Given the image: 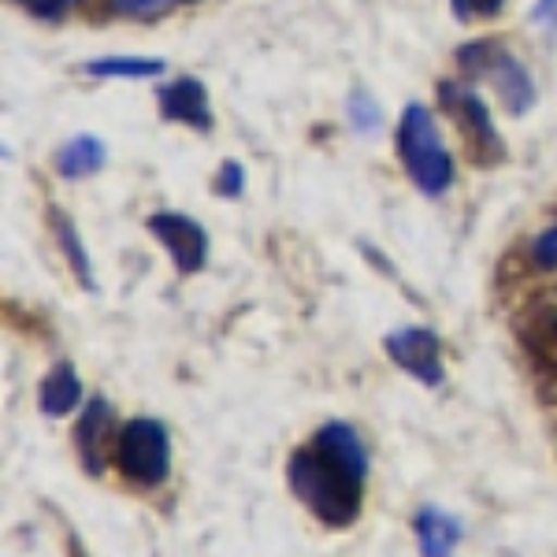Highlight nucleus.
Returning a JSON list of instances; mask_svg holds the SVG:
<instances>
[{
  "label": "nucleus",
  "mask_w": 557,
  "mask_h": 557,
  "mask_svg": "<svg viewBox=\"0 0 557 557\" xmlns=\"http://www.w3.org/2000/svg\"><path fill=\"white\" fill-rule=\"evenodd\" d=\"M368 446L354 424L331 420L286 461V483L294 498L309 509L320 524L349 528L364 509L368 491Z\"/></svg>",
  "instance_id": "1"
},
{
  "label": "nucleus",
  "mask_w": 557,
  "mask_h": 557,
  "mask_svg": "<svg viewBox=\"0 0 557 557\" xmlns=\"http://www.w3.org/2000/svg\"><path fill=\"white\" fill-rule=\"evenodd\" d=\"M398 157L406 164L412 183L424 194L438 197L454 186V157L443 146V134L435 127V115L424 104H409L398 123Z\"/></svg>",
  "instance_id": "2"
},
{
  "label": "nucleus",
  "mask_w": 557,
  "mask_h": 557,
  "mask_svg": "<svg viewBox=\"0 0 557 557\" xmlns=\"http://www.w3.org/2000/svg\"><path fill=\"white\" fill-rule=\"evenodd\" d=\"M115 469L131 487L152 491L172 475V431L152 417H134L115 431Z\"/></svg>",
  "instance_id": "3"
},
{
  "label": "nucleus",
  "mask_w": 557,
  "mask_h": 557,
  "mask_svg": "<svg viewBox=\"0 0 557 557\" xmlns=\"http://www.w3.org/2000/svg\"><path fill=\"white\" fill-rule=\"evenodd\" d=\"M457 60H461V71L472 78H491L494 94L502 97V104L509 108L513 115L528 112L535 101V89H532V78H528V71L520 67L517 57H509L502 45L494 41H472L465 45L461 52H457Z\"/></svg>",
  "instance_id": "4"
},
{
  "label": "nucleus",
  "mask_w": 557,
  "mask_h": 557,
  "mask_svg": "<svg viewBox=\"0 0 557 557\" xmlns=\"http://www.w3.org/2000/svg\"><path fill=\"white\" fill-rule=\"evenodd\" d=\"M438 97H443L446 112L454 115L457 131H461L465 146H469V157L475 160V164H498V160L506 157V152H502L506 146H502L498 131H494L487 104H483L472 89L450 86V83H443V94Z\"/></svg>",
  "instance_id": "5"
},
{
  "label": "nucleus",
  "mask_w": 557,
  "mask_h": 557,
  "mask_svg": "<svg viewBox=\"0 0 557 557\" xmlns=\"http://www.w3.org/2000/svg\"><path fill=\"white\" fill-rule=\"evenodd\" d=\"M386 354L401 372H409L424 386L443 383V343H438V335L431 327H401L394 335H386Z\"/></svg>",
  "instance_id": "6"
},
{
  "label": "nucleus",
  "mask_w": 557,
  "mask_h": 557,
  "mask_svg": "<svg viewBox=\"0 0 557 557\" xmlns=\"http://www.w3.org/2000/svg\"><path fill=\"white\" fill-rule=\"evenodd\" d=\"M149 231L152 238L160 242V246L172 253L175 268L183 275L197 272V268L205 264V257H209V238H205V227L190 215H178V212H157L149 215Z\"/></svg>",
  "instance_id": "7"
},
{
  "label": "nucleus",
  "mask_w": 557,
  "mask_h": 557,
  "mask_svg": "<svg viewBox=\"0 0 557 557\" xmlns=\"http://www.w3.org/2000/svg\"><path fill=\"white\" fill-rule=\"evenodd\" d=\"M108 438H112V406L104 398H89L83 417L75 424V450H78V465L86 469V475H104L108 465Z\"/></svg>",
  "instance_id": "8"
},
{
  "label": "nucleus",
  "mask_w": 557,
  "mask_h": 557,
  "mask_svg": "<svg viewBox=\"0 0 557 557\" xmlns=\"http://www.w3.org/2000/svg\"><path fill=\"white\" fill-rule=\"evenodd\" d=\"M412 535H417V550L420 557H454V550L461 546L465 528L454 513L438 506H424L412 517Z\"/></svg>",
  "instance_id": "9"
},
{
  "label": "nucleus",
  "mask_w": 557,
  "mask_h": 557,
  "mask_svg": "<svg viewBox=\"0 0 557 557\" xmlns=\"http://www.w3.org/2000/svg\"><path fill=\"white\" fill-rule=\"evenodd\" d=\"M160 108L172 123H186V127L209 131L212 127V108H209V94L197 78H175L160 89Z\"/></svg>",
  "instance_id": "10"
},
{
  "label": "nucleus",
  "mask_w": 557,
  "mask_h": 557,
  "mask_svg": "<svg viewBox=\"0 0 557 557\" xmlns=\"http://www.w3.org/2000/svg\"><path fill=\"white\" fill-rule=\"evenodd\" d=\"M83 401V380H78L75 364L60 361L49 375L41 380L38 391V409L45 417H67L71 409Z\"/></svg>",
  "instance_id": "11"
},
{
  "label": "nucleus",
  "mask_w": 557,
  "mask_h": 557,
  "mask_svg": "<svg viewBox=\"0 0 557 557\" xmlns=\"http://www.w3.org/2000/svg\"><path fill=\"white\" fill-rule=\"evenodd\" d=\"M101 168H104V146L97 138H89V134L67 141V146L57 152V172L64 178H86V175L101 172Z\"/></svg>",
  "instance_id": "12"
},
{
  "label": "nucleus",
  "mask_w": 557,
  "mask_h": 557,
  "mask_svg": "<svg viewBox=\"0 0 557 557\" xmlns=\"http://www.w3.org/2000/svg\"><path fill=\"white\" fill-rule=\"evenodd\" d=\"M49 223H52V231H57L60 246H64V253H67V264H71V272H75L78 278H83V286H86V290H97L94 268H89V257H86L83 242H78V231H75V223H71L67 215L60 212V209H52V212H49Z\"/></svg>",
  "instance_id": "13"
},
{
  "label": "nucleus",
  "mask_w": 557,
  "mask_h": 557,
  "mask_svg": "<svg viewBox=\"0 0 557 557\" xmlns=\"http://www.w3.org/2000/svg\"><path fill=\"white\" fill-rule=\"evenodd\" d=\"M86 71L94 78H157L164 71V60L152 57H104L89 60Z\"/></svg>",
  "instance_id": "14"
},
{
  "label": "nucleus",
  "mask_w": 557,
  "mask_h": 557,
  "mask_svg": "<svg viewBox=\"0 0 557 557\" xmlns=\"http://www.w3.org/2000/svg\"><path fill=\"white\" fill-rule=\"evenodd\" d=\"M524 338H528V346L543 357V361H554V372H557V312H550V317L532 323Z\"/></svg>",
  "instance_id": "15"
},
{
  "label": "nucleus",
  "mask_w": 557,
  "mask_h": 557,
  "mask_svg": "<svg viewBox=\"0 0 557 557\" xmlns=\"http://www.w3.org/2000/svg\"><path fill=\"white\" fill-rule=\"evenodd\" d=\"M183 4V0H112L115 12L134 15V20H152V15L168 12V8Z\"/></svg>",
  "instance_id": "16"
},
{
  "label": "nucleus",
  "mask_w": 557,
  "mask_h": 557,
  "mask_svg": "<svg viewBox=\"0 0 557 557\" xmlns=\"http://www.w3.org/2000/svg\"><path fill=\"white\" fill-rule=\"evenodd\" d=\"M506 8V0H454L457 20H494Z\"/></svg>",
  "instance_id": "17"
},
{
  "label": "nucleus",
  "mask_w": 557,
  "mask_h": 557,
  "mask_svg": "<svg viewBox=\"0 0 557 557\" xmlns=\"http://www.w3.org/2000/svg\"><path fill=\"white\" fill-rule=\"evenodd\" d=\"M532 257H535V264H539V268H557V227L543 231V235L535 238Z\"/></svg>",
  "instance_id": "18"
},
{
  "label": "nucleus",
  "mask_w": 557,
  "mask_h": 557,
  "mask_svg": "<svg viewBox=\"0 0 557 557\" xmlns=\"http://www.w3.org/2000/svg\"><path fill=\"white\" fill-rule=\"evenodd\" d=\"M20 4L26 8V12L41 15V20H60V15L71 12L78 0H20Z\"/></svg>",
  "instance_id": "19"
},
{
  "label": "nucleus",
  "mask_w": 557,
  "mask_h": 557,
  "mask_svg": "<svg viewBox=\"0 0 557 557\" xmlns=\"http://www.w3.org/2000/svg\"><path fill=\"white\" fill-rule=\"evenodd\" d=\"M220 194H227V197L242 194V168L235 164V160L220 168Z\"/></svg>",
  "instance_id": "20"
},
{
  "label": "nucleus",
  "mask_w": 557,
  "mask_h": 557,
  "mask_svg": "<svg viewBox=\"0 0 557 557\" xmlns=\"http://www.w3.org/2000/svg\"><path fill=\"white\" fill-rule=\"evenodd\" d=\"M543 4H554V0H543Z\"/></svg>",
  "instance_id": "21"
}]
</instances>
